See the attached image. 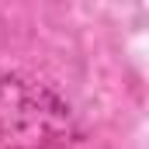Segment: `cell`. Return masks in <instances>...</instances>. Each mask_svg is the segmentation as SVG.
Masks as SVG:
<instances>
[{
	"mask_svg": "<svg viewBox=\"0 0 149 149\" xmlns=\"http://www.w3.org/2000/svg\"><path fill=\"white\" fill-rule=\"evenodd\" d=\"M0 149H83V132L45 83L0 76Z\"/></svg>",
	"mask_w": 149,
	"mask_h": 149,
	"instance_id": "obj_1",
	"label": "cell"
}]
</instances>
